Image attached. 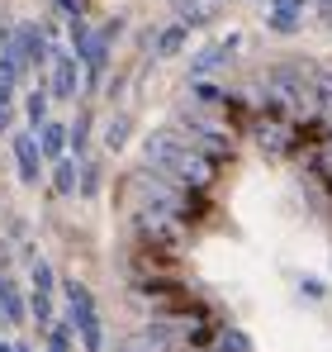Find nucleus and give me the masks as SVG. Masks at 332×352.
<instances>
[{
	"instance_id": "obj_1",
	"label": "nucleus",
	"mask_w": 332,
	"mask_h": 352,
	"mask_svg": "<svg viewBox=\"0 0 332 352\" xmlns=\"http://www.w3.org/2000/svg\"><path fill=\"white\" fill-rule=\"evenodd\" d=\"M143 167L166 176V181H176V186H185V190H200V195H209V190L219 186V172H223V167H214L209 157L190 153L171 124L143 138Z\"/></svg>"
},
{
	"instance_id": "obj_2",
	"label": "nucleus",
	"mask_w": 332,
	"mask_h": 352,
	"mask_svg": "<svg viewBox=\"0 0 332 352\" xmlns=\"http://www.w3.org/2000/svg\"><path fill=\"white\" fill-rule=\"evenodd\" d=\"M128 195H133V205H157L166 214H176V219H185V224H200L204 214H209V195H200V190H185V186H176V181H166V176L147 172V167H138V172H128Z\"/></svg>"
},
{
	"instance_id": "obj_3",
	"label": "nucleus",
	"mask_w": 332,
	"mask_h": 352,
	"mask_svg": "<svg viewBox=\"0 0 332 352\" xmlns=\"http://www.w3.org/2000/svg\"><path fill=\"white\" fill-rule=\"evenodd\" d=\"M128 229H133V243L138 248L171 252V257H180V248L190 238V224L176 219V214H166V210H157V205H133L128 210Z\"/></svg>"
},
{
	"instance_id": "obj_4",
	"label": "nucleus",
	"mask_w": 332,
	"mask_h": 352,
	"mask_svg": "<svg viewBox=\"0 0 332 352\" xmlns=\"http://www.w3.org/2000/svg\"><path fill=\"white\" fill-rule=\"evenodd\" d=\"M62 295H67V324L76 329L81 348L86 352H105V324H100V314H95V295H91V286L71 276V281L62 286Z\"/></svg>"
},
{
	"instance_id": "obj_5",
	"label": "nucleus",
	"mask_w": 332,
	"mask_h": 352,
	"mask_svg": "<svg viewBox=\"0 0 332 352\" xmlns=\"http://www.w3.org/2000/svg\"><path fill=\"white\" fill-rule=\"evenodd\" d=\"M0 53L14 58L24 72H29V67H43V62L53 58V53H48V34H43L38 24H14V29H10V43H5Z\"/></svg>"
},
{
	"instance_id": "obj_6",
	"label": "nucleus",
	"mask_w": 332,
	"mask_h": 352,
	"mask_svg": "<svg viewBox=\"0 0 332 352\" xmlns=\"http://www.w3.org/2000/svg\"><path fill=\"white\" fill-rule=\"evenodd\" d=\"M247 129H252V138H257L261 153H271V157H294V124H289V119L257 115Z\"/></svg>"
},
{
	"instance_id": "obj_7",
	"label": "nucleus",
	"mask_w": 332,
	"mask_h": 352,
	"mask_svg": "<svg viewBox=\"0 0 332 352\" xmlns=\"http://www.w3.org/2000/svg\"><path fill=\"white\" fill-rule=\"evenodd\" d=\"M76 91H81V62L71 53H53V86H48V96L53 100H76Z\"/></svg>"
},
{
	"instance_id": "obj_8",
	"label": "nucleus",
	"mask_w": 332,
	"mask_h": 352,
	"mask_svg": "<svg viewBox=\"0 0 332 352\" xmlns=\"http://www.w3.org/2000/svg\"><path fill=\"white\" fill-rule=\"evenodd\" d=\"M14 167H19V181L24 186H38V176H43V153H38V138L24 129V133H14Z\"/></svg>"
},
{
	"instance_id": "obj_9",
	"label": "nucleus",
	"mask_w": 332,
	"mask_h": 352,
	"mask_svg": "<svg viewBox=\"0 0 332 352\" xmlns=\"http://www.w3.org/2000/svg\"><path fill=\"white\" fill-rule=\"evenodd\" d=\"M233 48H237V34H228L223 43H209V48H200V53L190 58V81H204L209 72H219L223 62L233 58Z\"/></svg>"
},
{
	"instance_id": "obj_10",
	"label": "nucleus",
	"mask_w": 332,
	"mask_h": 352,
	"mask_svg": "<svg viewBox=\"0 0 332 352\" xmlns=\"http://www.w3.org/2000/svg\"><path fill=\"white\" fill-rule=\"evenodd\" d=\"M38 153H43V162H62L67 157V124H57V119H48L38 133Z\"/></svg>"
},
{
	"instance_id": "obj_11",
	"label": "nucleus",
	"mask_w": 332,
	"mask_h": 352,
	"mask_svg": "<svg viewBox=\"0 0 332 352\" xmlns=\"http://www.w3.org/2000/svg\"><path fill=\"white\" fill-rule=\"evenodd\" d=\"M91 110H76V119L67 124V157H76V162H86V148H91Z\"/></svg>"
},
{
	"instance_id": "obj_12",
	"label": "nucleus",
	"mask_w": 332,
	"mask_h": 352,
	"mask_svg": "<svg viewBox=\"0 0 332 352\" xmlns=\"http://www.w3.org/2000/svg\"><path fill=\"white\" fill-rule=\"evenodd\" d=\"M185 38H190V29H185V24H166L152 48H157V58H176V53L185 48Z\"/></svg>"
},
{
	"instance_id": "obj_13",
	"label": "nucleus",
	"mask_w": 332,
	"mask_h": 352,
	"mask_svg": "<svg viewBox=\"0 0 332 352\" xmlns=\"http://www.w3.org/2000/svg\"><path fill=\"white\" fill-rule=\"evenodd\" d=\"M76 172H81V162H76V157L53 162V190H57V195H76Z\"/></svg>"
},
{
	"instance_id": "obj_14",
	"label": "nucleus",
	"mask_w": 332,
	"mask_h": 352,
	"mask_svg": "<svg viewBox=\"0 0 332 352\" xmlns=\"http://www.w3.org/2000/svg\"><path fill=\"white\" fill-rule=\"evenodd\" d=\"M48 100H53V96H48L43 86H38V91H29V100H24V115H29V133H38V129L48 124Z\"/></svg>"
},
{
	"instance_id": "obj_15",
	"label": "nucleus",
	"mask_w": 332,
	"mask_h": 352,
	"mask_svg": "<svg viewBox=\"0 0 332 352\" xmlns=\"http://www.w3.org/2000/svg\"><path fill=\"white\" fill-rule=\"evenodd\" d=\"M209 352H252V338H247L242 329H228V324H219L214 348H209Z\"/></svg>"
},
{
	"instance_id": "obj_16",
	"label": "nucleus",
	"mask_w": 332,
	"mask_h": 352,
	"mask_svg": "<svg viewBox=\"0 0 332 352\" xmlns=\"http://www.w3.org/2000/svg\"><path fill=\"white\" fill-rule=\"evenodd\" d=\"M76 195H81V200H95V195H100V162H81V172H76Z\"/></svg>"
},
{
	"instance_id": "obj_17",
	"label": "nucleus",
	"mask_w": 332,
	"mask_h": 352,
	"mask_svg": "<svg viewBox=\"0 0 332 352\" xmlns=\"http://www.w3.org/2000/svg\"><path fill=\"white\" fill-rule=\"evenodd\" d=\"M128 133H133V115H114L110 129H105V148H110V153H119V148L128 143Z\"/></svg>"
},
{
	"instance_id": "obj_18",
	"label": "nucleus",
	"mask_w": 332,
	"mask_h": 352,
	"mask_svg": "<svg viewBox=\"0 0 332 352\" xmlns=\"http://www.w3.org/2000/svg\"><path fill=\"white\" fill-rule=\"evenodd\" d=\"M29 319H34V324H38V329H53L57 319H53V295H29Z\"/></svg>"
},
{
	"instance_id": "obj_19",
	"label": "nucleus",
	"mask_w": 332,
	"mask_h": 352,
	"mask_svg": "<svg viewBox=\"0 0 332 352\" xmlns=\"http://www.w3.org/2000/svg\"><path fill=\"white\" fill-rule=\"evenodd\" d=\"M190 96H195V100H200V105H228V91H223V86H214V81H195V86H190Z\"/></svg>"
},
{
	"instance_id": "obj_20",
	"label": "nucleus",
	"mask_w": 332,
	"mask_h": 352,
	"mask_svg": "<svg viewBox=\"0 0 332 352\" xmlns=\"http://www.w3.org/2000/svg\"><path fill=\"white\" fill-rule=\"evenodd\" d=\"M71 338H76V329H71L67 319H57L53 329H48V348L53 352H71Z\"/></svg>"
},
{
	"instance_id": "obj_21",
	"label": "nucleus",
	"mask_w": 332,
	"mask_h": 352,
	"mask_svg": "<svg viewBox=\"0 0 332 352\" xmlns=\"http://www.w3.org/2000/svg\"><path fill=\"white\" fill-rule=\"evenodd\" d=\"M299 24H304L299 14H276V10L266 14V29H276V34H299Z\"/></svg>"
},
{
	"instance_id": "obj_22",
	"label": "nucleus",
	"mask_w": 332,
	"mask_h": 352,
	"mask_svg": "<svg viewBox=\"0 0 332 352\" xmlns=\"http://www.w3.org/2000/svg\"><path fill=\"white\" fill-rule=\"evenodd\" d=\"M53 286H57L53 267H48V262H34V291H38V295H53Z\"/></svg>"
},
{
	"instance_id": "obj_23",
	"label": "nucleus",
	"mask_w": 332,
	"mask_h": 352,
	"mask_svg": "<svg viewBox=\"0 0 332 352\" xmlns=\"http://www.w3.org/2000/svg\"><path fill=\"white\" fill-rule=\"evenodd\" d=\"M53 5L67 14V19H86V0H53Z\"/></svg>"
},
{
	"instance_id": "obj_24",
	"label": "nucleus",
	"mask_w": 332,
	"mask_h": 352,
	"mask_svg": "<svg viewBox=\"0 0 332 352\" xmlns=\"http://www.w3.org/2000/svg\"><path fill=\"white\" fill-rule=\"evenodd\" d=\"M271 10H276V14H299L304 0H271Z\"/></svg>"
},
{
	"instance_id": "obj_25",
	"label": "nucleus",
	"mask_w": 332,
	"mask_h": 352,
	"mask_svg": "<svg viewBox=\"0 0 332 352\" xmlns=\"http://www.w3.org/2000/svg\"><path fill=\"white\" fill-rule=\"evenodd\" d=\"M10 129V105H0V133Z\"/></svg>"
},
{
	"instance_id": "obj_26",
	"label": "nucleus",
	"mask_w": 332,
	"mask_h": 352,
	"mask_svg": "<svg viewBox=\"0 0 332 352\" xmlns=\"http://www.w3.org/2000/svg\"><path fill=\"white\" fill-rule=\"evenodd\" d=\"M176 10H180V14H185V10H195V0H176Z\"/></svg>"
},
{
	"instance_id": "obj_27",
	"label": "nucleus",
	"mask_w": 332,
	"mask_h": 352,
	"mask_svg": "<svg viewBox=\"0 0 332 352\" xmlns=\"http://www.w3.org/2000/svg\"><path fill=\"white\" fill-rule=\"evenodd\" d=\"M0 352H14V343H0Z\"/></svg>"
},
{
	"instance_id": "obj_28",
	"label": "nucleus",
	"mask_w": 332,
	"mask_h": 352,
	"mask_svg": "<svg viewBox=\"0 0 332 352\" xmlns=\"http://www.w3.org/2000/svg\"><path fill=\"white\" fill-rule=\"evenodd\" d=\"M5 324H10V319H5V309H0V329H5Z\"/></svg>"
},
{
	"instance_id": "obj_29",
	"label": "nucleus",
	"mask_w": 332,
	"mask_h": 352,
	"mask_svg": "<svg viewBox=\"0 0 332 352\" xmlns=\"http://www.w3.org/2000/svg\"><path fill=\"white\" fill-rule=\"evenodd\" d=\"M318 5H323V10H332V0H318Z\"/></svg>"
},
{
	"instance_id": "obj_30",
	"label": "nucleus",
	"mask_w": 332,
	"mask_h": 352,
	"mask_svg": "<svg viewBox=\"0 0 332 352\" xmlns=\"http://www.w3.org/2000/svg\"><path fill=\"white\" fill-rule=\"evenodd\" d=\"M48 352H53V348H48Z\"/></svg>"
}]
</instances>
